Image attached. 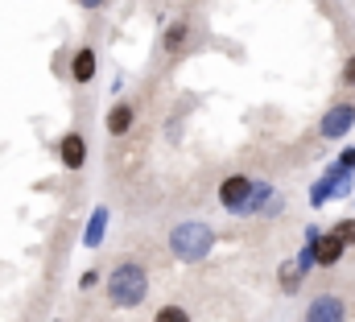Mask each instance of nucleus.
I'll use <instances>...</instances> for the list:
<instances>
[{
  "label": "nucleus",
  "instance_id": "nucleus-10",
  "mask_svg": "<svg viewBox=\"0 0 355 322\" xmlns=\"http://www.w3.org/2000/svg\"><path fill=\"white\" fill-rule=\"evenodd\" d=\"M186 37H190V21H174V25L162 33V50H166V54H178V50L186 46Z\"/></svg>",
  "mask_w": 355,
  "mask_h": 322
},
{
  "label": "nucleus",
  "instance_id": "nucleus-16",
  "mask_svg": "<svg viewBox=\"0 0 355 322\" xmlns=\"http://www.w3.org/2000/svg\"><path fill=\"white\" fill-rule=\"evenodd\" d=\"M355 165V149H343V161H339V169H352Z\"/></svg>",
  "mask_w": 355,
  "mask_h": 322
},
{
  "label": "nucleus",
  "instance_id": "nucleus-5",
  "mask_svg": "<svg viewBox=\"0 0 355 322\" xmlns=\"http://www.w3.org/2000/svg\"><path fill=\"white\" fill-rule=\"evenodd\" d=\"M306 322H347V306L335 294H322L306 306Z\"/></svg>",
  "mask_w": 355,
  "mask_h": 322
},
{
  "label": "nucleus",
  "instance_id": "nucleus-13",
  "mask_svg": "<svg viewBox=\"0 0 355 322\" xmlns=\"http://www.w3.org/2000/svg\"><path fill=\"white\" fill-rule=\"evenodd\" d=\"M153 322H190V314H186L182 306H162V310L153 314Z\"/></svg>",
  "mask_w": 355,
  "mask_h": 322
},
{
  "label": "nucleus",
  "instance_id": "nucleus-15",
  "mask_svg": "<svg viewBox=\"0 0 355 322\" xmlns=\"http://www.w3.org/2000/svg\"><path fill=\"white\" fill-rule=\"evenodd\" d=\"M343 83H347V87H355V54L347 58V67H343Z\"/></svg>",
  "mask_w": 355,
  "mask_h": 322
},
{
  "label": "nucleus",
  "instance_id": "nucleus-3",
  "mask_svg": "<svg viewBox=\"0 0 355 322\" xmlns=\"http://www.w3.org/2000/svg\"><path fill=\"white\" fill-rule=\"evenodd\" d=\"M252 194H257V182H252L248 173H232V178H223V186H219V203H223L227 211H236V215H244V211L252 207Z\"/></svg>",
  "mask_w": 355,
  "mask_h": 322
},
{
  "label": "nucleus",
  "instance_id": "nucleus-12",
  "mask_svg": "<svg viewBox=\"0 0 355 322\" xmlns=\"http://www.w3.org/2000/svg\"><path fill=\"white\" fill-rule=\"evenodd\" d=\"M103 223H107V211L99 207V211L91 215V228H87V236H83V244H87V248H95V244L103 240Z\"/></svg>",
  "mask_w": 355,
  "mask_h": 322
},
{
  "label": "nucleus",
  "instance_id": "nucleus-4",
  "mask_svg": "<svg viewBox=\"0 0 355 322\" xmlns=\"http://www.w3.org/2000/svg\"><path fill=\"white\" fill-rule=\"evenodd\" d=\"M352 124H355V108H352V103H335V108H331V112L322 116L318 133H322L327 141H339V137H343V133H347Z\"/></svg>",
  "mask_w": 355,
  "mask_h": 322
},
{
  "label": "nucleus",
  "instance_id": "nucleus-11",
  "mask_svg": "<svg viewBox=\"0 0 355 322\" xmlns=\"http://www.w3.org/2000/svg\"><path fill=\"white\" fill-rule=\"evenodd\" d=\"M302 273H306V264H302V260H289V264H281V289H285V294H297V285H302Z\"/></svg>",
  "mask_w": 355,
  "mask_h": 322
},
{
  "label": "nucleus",
  "instance_id": "nucleus-7",
  "mask_svg": "<svg viewBox=\"0 0 355 322\" xmlns=\"http://www.w3.org/2000/svg\"><path fill=\"white\" fill-rule=\"evenodd\" d=\"M314 252H318V264H339L343 252H347V244L339 240L335 232H327V236H314Z\"/></svg>",
  "mask_w": 355,
  "mask_h": 322
},
{
  "label": "nucleus",
  "instance_id": "nucleus-17",
  "mask_svg": "<svg viewBox=\"0 0 355 322\" xmlns=\"http://www.w3.org/2000/svg\"><path fill=\"white\" fill-rule=\"evenodd\" d=\"M107 0H79V8H103Z\"/></svg>",
  "mask_w": 355,
  "mask_h": 322
},
{
  "label": "nucleus",
  "instance_id": "nucleus-14",
  "mask_svg": "<svg viewBox=\"0 0 355 322\" xmlns=\"http://www.w3.org/2000/svg\"><path fill=\"white\" fill-rule=\"evenodd\" d=\"M331 232H335V236H339L343 244H355V219H343V223H335Z\"/></svg>",
  "mask_w": 355,
  "mask_h": 322
},
{
  "label": "nucleus",
  "instance_id": "nucleus-8",
  "mask_svg": "<svg viewBox=\"0 0 355 322\" xmlns=\"http://www.w3.org/2000/svg\"><path fill=\"white\" fill-rule=\"evenodd\" d=\"M71 79L75 83L95 79V50H91V46H79V50H75V58H71Z\"/></svg>",
  "mask_w": 355,
  "mask_h": 322
},
{
  "label": "nucleus",
  "instance_id": "nucleus-1",
  "mask_svg": "<svg viewBox=\"0 0 355 322\" xmlns=\"http://www.w3.org/2000/svg\"><path fill=\"white\" fill-rule=\"evenodd\" d=\"M145 294H149V273H145L137 260H124V264L112 269V277H107V302H112L116 310L141 306Z\"/></svg>",
  "mask_w": 355,
  "mask_h": 322
},
{
  "label": "nucleus",
  "instance_id": "nucleus-9",
  "mask_svg": "<svg viewBox=\"0 0 355 322\" xmlns=\"http://www.w3.org/2000/svg\"><path fill=\"white\" fill-rule=\"evenodd\" d=\"M132 120H137L132 103H116V108L107 112V120H103V124H107V133H112V137H124V133L132 128Z\"/></svg>",
  "mask_w": 355,
  "mask_h": 322
},
{
  "label": "nucleus",
  "instance_id": "nucleus-6",
  "mask_svg": "<svg viewBox=\"0 0 355 322\" xmlns=\"http://www.w3.org/2000/svg\"><path fill=\"white\" fill-rule=\"evenodd\" d=\"M58 161L67 169H83L87 165V141H83V133H67L58 141Z\"/></svg>",
  "mask_w": 355,
  "mask_h": 322
},
{
  "label": "nucleus",
  "instance_id": "nucleus-2",
  "mask_svg": "<svg viewBox=\"0 0 355 322\" xmlns=\"http://www.w3.org/2000/svg\"><path fill=\"white\" fill-rule=\"evenodd\" d=\"M211 248H215V232L202 219H182L174 232H170V252H174L178 260H186V264L202 260Z\"/></svg>",
  "mask_w": 355,
  "mask_h": 322
}]
</instances>
